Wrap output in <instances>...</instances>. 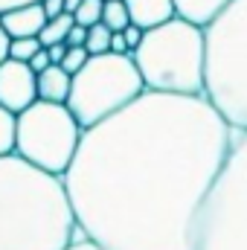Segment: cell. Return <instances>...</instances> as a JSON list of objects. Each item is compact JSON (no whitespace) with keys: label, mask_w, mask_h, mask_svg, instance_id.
<instances>
[{"label":"cell","mask_w":247,"mask_h":250,"mask_svg":"<svg viewBox=\"0 0 247 250\" xmlns=\"http://www.w3.org/2000/svg\"><path fill=\"white\" fill-rule=\"evenodd\" d=\"M131 62L151 93L204 96V29L178 15L145 29Z\"/></svg>","instance_id":"cell-4"},{"label":"cell","mask_w":247,"mask_h":250,"mask_svg":"<svg viewBox=\"0 0 247 250\" xmlns=\"http://www.w3.org/2000/svg\"><path fill=\"white\" fill-rule=\"evenodd\" d=\"M111 29L105 26V23H96V26H90L87 29V41H84V50L90 53V56H105V53H111Z\"/></svg>","instance_id":"cell-16"},{"label":"cell","mask_w":247,"mask_h":250,"mask_svg":"<svg viewBox=\"0 0 247 250\" xmlns=\"http://www.w3.org/2000/svg\"><path fill=\"white\" fill-rule=\"evenodd\" d=\"M87 59H90V53H87L84 47H67V56H64L62 67L70 73V76H76V73L87 64Z\"/></svg>","instance_id":"cell-19"},{"label":"cell","mask_w":247,"mask_h":250,"mask_svg":"<svg viewBox=\"0 0 247 250\" xmlns=\"http://www.w3.org/2000/svg\"><path fill=\"white\" fill-rule=\"evenodd\" d=\"M26 3H41V0H0V15L15 9V6H26Z\"/></svg>","instance_id":"cell-27"},{"label":"cell","mask_w":247,"mask_h":250,"mask_svg":"<svg viewBox=\"0 0 247 250\" xmlns=\"http://www.w3.org/2000/svg\"><path fill=\"white\" fill-rule=\"evenodd\" d=\"M79 6H82V0H64V12H67V15H73Z\"/></svg>","instance_id":"cell-29"},{"label":"cell","mask_w":247,"mask_h":250,"mask_svg":"<svg viewBox=\"0 0 247 250\" xmlns=\"http://www.w3.org/2000/svg\"><path fill=\"white\" fill-rule=\"evenodd\" d=\"M50 64H53V62H50V53H47V50L41 47V50H38V53L32 56V62H29V67H32V73L38 76V73H44V70H47Z\"/></svg>","instance_id":"cell-22"},{"label":"cell","mask_w":247,"mask_h":250,"mask_svg":"<svg viewBox=\"0 0 247 250\" xmlns=\"http://www.w3.org/2000/svg\"><path fill=\"white\" fill-rule=\"evenodd\" d=\"M38 50H41V41H38V38H12V44H9V59L29 64Z\"/></svg>","instance_id":"cell-18"},{"label":"cell","mask_w":247,"mask_h":250,"mask_svg":"<svg viewBox=\"0 0 247 250\" xmlns=\"http://www.w3.org/2000/svg\"><path fill=\"white\" fill-rule=\"evenodd\" d=\"M143 32H145V29H140V26H134V23H128V26L123 29L125 44H128V50H131V53L140 47V41H143Z\"/></svg>","instance_id":"cell-20"},{"label":"cell","mask_w":247,"mask_h":250,"mask_svg":"<svg viewBox=\"0 0 247 250\" xmlns=\"http://www.w3.org/2000/svg\"><path fill=\"white\" fill-rule=\"evenodd\" d=\"M47 53H50V62L53 64H62L64 56H67V44H53V47H44Z\"/></svg>","instance_id":"cell-25"},{"label":"cell","mask_w":247,"mask_h":250,"mask_svg":"<svg viewBox=\"0 0 247 250\" xmlns=\"http://www.w3.org/2000/svg\"><path fill=\"white\" fill-rule=\"evenodd\" d=\"M0 23L9 32V38H38V32L47 23V15H44L41 3H26V6H15V9L3 12Z\"/></svg>","instance_id":"cell-9"},{"label":"cell","mask_w":247,"mask_h":250,"mask_svg":"<svg viewBox=\"0 0 247 250\" xmlns=\"http://www.w3.org/2000/svg\"><path fill=\"white\" fill-rule=\"evenodd\" d=\"M204 99L247 134V0H233L204 29Z\"/></svg>","instance_id":"cell-3"},{"label":"cell","mask_w":247,"mask_h":250,"mask_svg":"<svg viewBox=\"0 0 247 250\" xmlns=\"http://www.w3.org/2000/svg\"><path fill=\"white\" fill-rule=\"evenodd\" d=\"M67 250H99V248H96L90 239H84V236H82V239H76V242H73Z\"/></svg>","instance_id":"cell-28"},{"label":"cell","mask_w":247,"mask_h":250,"mask_svg":"<svg viewBox=\"0 0 247 250\" xmlns=\"http://www.w3.org/2000/svg\"><path fill=\"white\" fill-rule=\"evenodd\" d=\"M9 44H12V38H9V32L3 29V23H0V64L9 59Z\"/></svg>","instance_id":"cell-26"},{"label":"cell","mask_w":247,"mask_h":250,"mask_svg":"<svg viewBox=\"0 0 247 250\" xmlns=\"http://www.w3.org/2000/svg\"><path fill=\"white\" fill-rule=\"evenodd\" d=\"M84 41H87V29L84 26H79V23H73V29L67 32V47H84Z\"/></svg>","instance_id":"cell-21"},{"label":"cell","mask_w":247,"mask_h":250,"mask_svg":"<svg viewBox=\"0 0 247 250\" xmlns=\"http://www.w3.org/2000/svg\"><path fill=\"white\" fill-rule=\"evenodd\" d=\"M145 93L137 64L131 56H90L87 64L73 76L67 108L82 128H93L102 120L120 114L134 99Z\"/></svg>","instance_id":"cell-5"},{"label":"cell","mask_w":247,"mask_h":250,"mask_svg":"<svg viewBox=\"0 0 247 250\" xmlns=\"http://www.w3.org/2000/svg\"><path fill=\"white\" fill-rule=\"evenodd\" d=\"M230 146L233 128L204 96L145 90L82 131L62 175L79 230L99 250H198Z\"/></svg>","instance_id":"cell-1"},{"label":"cell","mask_w":247,"mask_h":250,"mask_svg":"<svg viewBox=\"0 0 247 250\" xmlns=\"http://www.w3.org/2000/svg\"><path fill=\"white\" fill-rule=\"evenodd\" d=\"M102 9H105V0H82V6L73 12V21L84 29L102 23Z\"/></svg>","instance_id":"cell-17"},{"label":"cell","mask_w":247,"mask_h":250,"mask_svg":"<svg viewBox=\"0 0 247 250\" xmlns=\"http://www.w3.org/2000/svg\"><path fill=\"white\" fill-rule=\"evenodd\" d=\"M198 250H247V134L242 131H233L230 157L204 207Z\"/></svg>","instance_id":"cell-6"},{"label":"cell","mask_w":247,"mask_h":250,"mask_svg":"<svg viewBox=\"0 0 247 250\" xmlns=\"http://www.w3.org/2000/svg\"><path fill=\"white\" fill-rule=\"evenodd\" d=\"M111 53H117V56H131V50H128V44H125L123 32H114V35H111Z\"/></svg>","instance_id":"cell-24"},{"label":"cell","mask_w":247,"mask_h":250,"mask_svg":"<svg viewBox=\"0 0 247 250\" xmlns=\"http://www.w3.org/2000/svg\"><path fill=\"white\" fill-rule=\"evenodd\" d=\"M82 236L59 175L0 157V250H67Z\"/></svg>","instance_id":"cell-2"},{"label":"cell","mask_w":247,"mask_h":250,"mask_svg":"<svg viewBox=\"0 0 247 250\" xmlns=\"http://www.w3.org/2000/svg\"><path fill=\"white\" fill-rule=\"evenodd\" d=\"M15 125H18V114L0 105V157L15 154Z\"/></svg>","instance_id":"cell-15"},{"label":"cell","mask_w":247,"mask_h":250,"mask_svg":"<svg viewBox=\"0 0 247 250\" xmlns=\"http://www.w3.org/2000/svg\"><path fill=\"white\" fill-rule=\"evenodd\" d=\"M70 84H73V76L64 70L62 64H50L44 73H38V99L41 102H62V105H67Z\"/></svg>","instance_id":"cell-12"},{"label":"cell","mask_w":247,"mask_h":250,"mask_svg":"<svg viewBox=\"0 0 247 250\" xmlns=\"http://www.w3.org/2000/svg\"><path fill=\"white\" fill-rule=\"evenodd\" d=\"M82 125L62 102H32L26 111L18 114L15 125V154L26 163L59 175L70 169L79 143H82Z\"/></svg>","instance_id":"cell-7"},{"label":"cell","mask_w":247,"mask_h":250,"mask_svg":"<svg viewBox=\"0 0 247 250\" xmlns=\"http://www.w3.org/2000/svg\"><path fill=\"white\" fill-rule=\"evenodd\" d=\"M73 15H59V18H50L47 23H44V29L38 32V41H41V47H53V44H64L67 41V32L73 29Z\"/></svg>","instance_id":"cell-13"},{"label":"cell","mask_w":247,"mask_h":250,"mask_svg":"<svg viewBox=\"0 0 247 250\" xmlns=\"http://www.w3.org/2000/svg\"><path fill=\"white\" fill-rule=\"evenodd\" d=\"M102 23L111 29V32H123L125 26L131 23V15L125 9L123 0H105V9H102Z\"/></svg>","instance_id":"cell-14"},{"label":"cell","mask_w":247,"mask_h":250,"mask_svg":"<svg viewBox=\"0 0 247 250\" xmlns=\"http://www.w3.org/2000/svg\"><path fill=\"white\" fill-rule=\"evenodd\" d=\"M41 6H44L47 21H50V18H59V15H64V0H41Z\"/></svg>","instance_id":"cell-23"},{"label":"cell","mask_w":247,"mask_h":250,"mask_svg":"<svg viewBox=\"0 0 247 250\" xmlns=\"http://www.w3.org/2000/svg\"><path fill=\"white\" fill-rule=\"evenodd\" d=\"M32 102H38V76L29 64L6 59L0 64V105L12 114H21Z\"/></svg>","instance_id":"cell-8"},{"label":"cell","mask_w":247,"mask_h":250,"mask_svg":"<svg viewBox=\"0 0 247 250\" xmlns=\"http://www.w3.org/2000/svg\"><path fill=\"white\" fill-rule=\"evenodd\" d=\"M131 23L140 29H154L166 21L175 18V3L172 0H123Z\"/></svg>","instance_id":"cell-10"},{"label":"cell","mask_w":247,"mask_h":250,"mask_svg":"<svg viewBox=\"0 0 247 250\" xmlns=\"http://www.w3.org/2000/svg\"><path fill=\"white\" fill-rule=\"evenodd\" d=\"M172 3H175V15L178 18L206 29L233 0H172Z\"/></svg>","instance_id":"cell-11"}]
</instances>
